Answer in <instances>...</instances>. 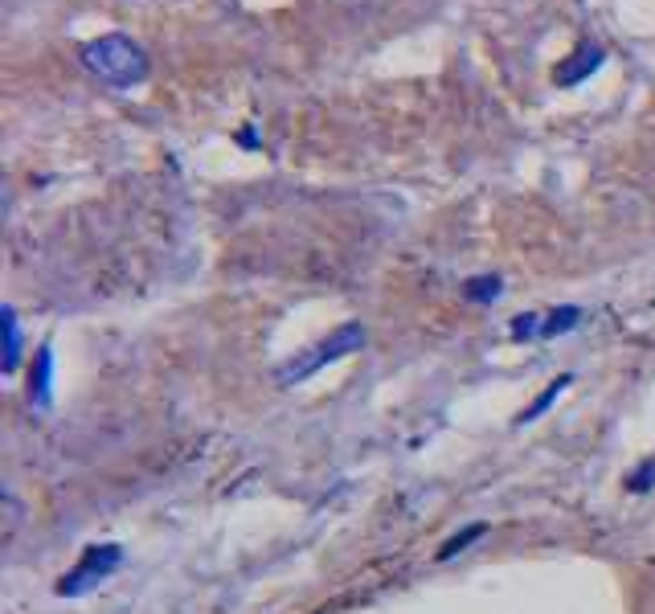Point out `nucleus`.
I'll list each match as a JSON object with an SVG mask.
<instances>
[{
    "label": "nucleus",
    "mask_w": 655,
    "mask_h": 614,
    "mask_svg": "<svg viewBox=\"0 0 655 614\" xmlns=\"http://www.w3.org/2000/svg\"><path fill=\"white\" fill-rule=\"evenodd\" d=\"M82 66L95 78H103L107 86H115V91H131V86H140L148 78V54L123 33H107L91 41L82 50Z\"/></svg>",
    "instance_id": "obj_1"
},
{
    "label": "nucleus",
    "mask_w": 655,
    "mask_h": 614,
    "mask_svg": "<svg viewBox=\"0 0 655 614\" xmlns=\"http://www.w3.org/2000/svg\"><path fill=\"white\" fill-rule=\"evenodd\" d=\"M484 533H488V524H484V520H479V524H467L463 533H455L451 541H443V545H439V553H434V561H451L455 553H463V549H467L471 541H479V537H484Z\"/></svg>",
    "instance_id": "obj_9"
},
{
    "label": "nucleus",
    "mask_w": 655,
    "mask_h": 614,
    "mask_svg": "<svg viewBox=\"0 0 655 614\" xmlns=\"http://www.w3.org/2000/svg\"><path fill=\"white\" fill-rule=\"evenodd\" d=\"M541 316L537 312H524V316H516L512 320V340H533V336H541Z\"/></svg>",
    "instance_id": "obj_12"
},
{
    "label": "nucleus",
    "mask_w": 655,
    "mask_h": 614,
    "mask_svg": "<svg viewBox=\"0 0 655 614\" xmlns=\"http://www.w3.org/2000/svg\"><path fill=\"white\" fill-rule=\"evenodd\" d=\"M578 324H582V307H574V303H561V307H553V312L545 316V324H541V340L565 336V332H574Z\"/></svg>",
    "instance_id": "obj_7"
},
{
    "label": "nucleus",
    "mask_w": 655,
    "mask_h": 614,
    "mask_svg": "<svg viewBox=\"0 0 655 614\" xmlns=\"http://www.w3.org/2000/svg\"><path fill=\"white\" fill-rule=\"evenodd\" d=\"M627 488H631V492H651V488H655V455L643 459V463L627 475Z\"/></svg>",
    "instance_id": "obj_11"
},
{
    "label": "nucleus",
    "mask_w": 655,
    "mask_h": 614,
    "mask_svg": "<svg viewBox=\"0 0 655 614\" xmlns=\"http://www.w3.org/2000/svg\"><path fill=\"white\" fill-rule=\"evenodd\" d=\"M570 385H574V377H570V373H561L557 381H549V389H545V393H537V398L520 410L516 426H529V422H537V418H541V414H545V410H549V406H553V402H557V398H561V393L570 389Z\"/></svg>",
    "instance_id": "obj_5"
},
{
    "label": "nucleus",
    "mask_w": 655,
    "mask_h": 614,
    "mask_svg": "<svg viewBox=\"0 0 655 614\" xmlns=\"http://www.w3.org/2000/svg\"><path fill=\"white\" fill-rule=\"evenodd\" d=\"M602 66V50L598 46H590V50H582V66L578 70H570V74H557V82L561 86H574V82H582V74L586 70H598Z\"/></svg>",
    "instance_id": "obj_10"
},
{
    "label": "nucleus",
    "mask_w": 655,
    "mask_h": 614,
    "mask_svg": "<svg viewBox=\"0 0 655 614\" xmlns=\"http://www.w3.org/2000/svg\"><path fill=\"white\" fill-rule=\"evenodd\" d=\"M365 340H369V332H365L357 320H348V324H340L336 332H328L320 344H312L308 353H299L295 361L279 365V373H275V377H279V385H299V381L316 377L324 365H336V361H344V357L361 353Z\"/></svg>",
    "instance_id": "obj_2"
},
{
    "label": "nucleus",
    "mask_w": 655,
    "mask_h": 614,
    "mask_svg": "<svg viewBox=\"0 0 655 614\" xmlns=\"http://www.w3.org/2000/svg\"><path fill=\"white\" fill-rule=\"evenodd\" d=\"M500 291H504L500 275H475V279H467V283H463V295H467L471 303H496V299H500Z\"/></svg>",
    "instance_id": "obj_8"
},
{
    "label": "nucleus",
    "mask_w": 655,
    "mask_h": 614,
    "mask_svg": "<svg viewBox=\"0 0 655 614\" xmlns=\"http://www.w3.org/2000/svg\"><path fill=\"white\" fill-rule=\"evenodd\" d=\"M29 402L37 410H50L54 406V344H37L33 353V369H29Z\"/></svg>",
    "instance_id": "obj_4"
},
{
    "label": "nucleus",
    "mask_w": 655,
    "mask_h": 614,
    "mask_svg": "<svg viewBox=\"0 0 655 614\" xmlns=\"http://www.w3.org/2000/svg\"><path fill=\"white\" fill-rule=\"evenodd\" d=\"M119 565H123V545H115V541H107V545H86L82 557H78V565L66 569V574L58 578L54 594H58V598H82V594H91L95 586H103V582L115 574Z\"/></svg>",
    "instance_id": "obj_3"
},
{
    "label": "nucleus",
    "mask_w": 655,
    "mask_h": 614,
    "mask_svg": "<svg viewBox=\"0 0 655 614\" xmlns=\"http://www.w3.org/2000/svg\"><path fill=\"white\" fill-rule=\"evenodd\" d=\"M0 328H5V361H0V369L17 373V365H21V320H17L13 307L0 312Z\"/></svg>",
    "instance_id": "obj_6"
}]
</instances>
